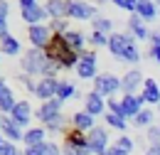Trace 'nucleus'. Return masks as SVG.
<instances>
[{
	"label": "nucleus",
	"mask_w": 160,
	"mask_h": 155,
	"mask_svg": "<svg viewBox=\"0 0 160 155\" xmlns=\"http://www.w3.org/2000/svg\"><path fill=\"white\" fill-rule=\"evenodd\" d=\"M44 54H47V59H52L59 69H77L79 57H81L79 52H74V49L64 42L62 35H52L49 44L44 47Z\"/></svg>",
	"instance_id": "nucleus-1"
},
{
	"label": "nucleus",
	"mask_w": 160,
	"mask_h": 155,
	"mask_svg": "<svg viewBox=\"0 0 160 155\" xmlns=\"http://www.w3.org/2000/svg\"><path fill=\"white\" fill-rule=\"evenodd\" d=\"M47 62H49V59H47V54H44V49L30 47V49L20 57V67H22V72H25L27 77H40L42 79Z\"/></svg>",
	"instance_id": "nucleus-2"
},
{
	"label": "nucleus",
	"mask_w": 160,
	"mask_h": 155,
	"mask_svg": "<svg viewBox=\"0 0 160 155\" xmlns=\"http://www.w3.org/2000/svg\"><path fill=\"white\" fill-rule=\"evenodd\" d=\"M18 8H20V18L25 20L30 27H32V25H44V20L49 18L47 10H44V5L37 2V0H20Z\"/></svg>",
	"instance_id": "nucleus-3"
},
{
	"label": "nucleus",
	"mask_w": 160,
	"mask_h": 155,
	"mask_svg": "<svg viewBox=\"0 0 160 155\" xmlns=\"http://www.w3.org/2000/svg\"><path fill=\"white\" fill-rule=\"evenodd\" d=\"M77 77L89 81V79H96L99 72H96V49H84L79 57V64H77Z\"/></svg>",
	"instance_id": "nucleus-4"
},
{
	"label": "nucleus",
	"mask_w": 160,
	"mask_h": 155,
	"mask_svg": "<svg viewBox=\"0 0 160 155\" xmlns=\"http://www.w3.org/2000/svg\"><path fill=\"white\" fill-rule=\"evenodd\" d=\"M94 91L101 94L103 98H111L121 91V79L113 77V74H99L94 79Z\"/></svg>",
	"instance_id": "nucleus-5"
},
{
	"label": "nucleus",
	"mask_w": 160,
	"mask_h": 155,
	"mask_svg": "<svg viewBox=\"0 0 160 155\" xmlns=\"http://www.w3.org/2000/svg\"><path fill=\"white\" fill-rule=\"evenodd\" d=\"M143 103H145L143 94H123L121 96V116L126 121H133L143 111Z\"/></svg>",
	"instance_id": "nucleus-6"
},
{
	"label": "nucleus",
	"mask_w": 160,
	"mask_h": 155,
	"mask_svg": "<svg viewBox=\"0 0 160 155\" xmlns=\"http://www.w3.org/2000/svg\"><path fill=\"white\" fill-rule=\"evenodd\" d=\"M86 140H89V153L94 155H103L108 150V131L103 126H96L94 131L86 133Z\"/></svg>",
	"instance_id": "nucleus-7"
},
{
	"label": "nucleus",
	"mask_w": 160,
	"mask_h": 155,
	"mask_svg": "<svg viewBox=\"0 0 160 155\" xmlns=\"http://www.w3.org/2000/svg\"><path fill=\"white\" fill-rule=\"evenodd\" d=\"M67 18L72 20H94L96 15V5L91 2H81V0H69L67 2Z\"/></svg>",
	"instance_id": "nucleus-8"
},
{
	"label": "nucleus",
	"mask_w": 160,
	"mask_h": 155,
	"mask_svg": "<svg viewBox=\"0 0 160 155\" xmlns=\"http://www.w3.org/2000/svg\"><path fill=\"white\" fill-rule=\"evenodd\" d=\"M27 39H30V44L35 49H44L49 44V39H52L49 25H32V27H27Z\"/></svg>",
	"instance_id": "nucleus-9"
},
{
	"label": "nucleus",
	"mask_w": 160,
	"mask_h": 155,
	"mask_svg": "<svg viewBox=\"0 0 160 155\" xmlns=\"http://www.w3.org/2000/svg\"><path fill=\"white\" fill-rule=\"evenodd\" d=\"M35 116H37V121H40L42 126H47V123H52L54 118L62 116V101L59 98H52V101H44L40 108L35 111Z\"/></svg>",
	"instance_id": "nucleus-10"
},
{
	"label": "nucleus",
	"mask_w": 160,
	"mask_h": 155,
	"mask_svg": "<svg viewBox=\"0 0 160 155\" xmlns=\"http://www.w3.org/2000/svg\"><path fill=\"white\" fill-rule=\"evenodd\" d=\"M133 39H136V37H133L128 30H126V32H113V35H108V52L121 62L126 44H128V42H133Z\"/></svg>",
	"instance_id": "nucleus-11"
},
{
	"label": "nucleus",
	"mask_w": 160,
	"mask_h": 155,
	"mask_svg": "<svg viewBox=\"0 0 160 155\" xmlns=\"http://www.w3.org/2000/svg\"><path fill=\"white\" fill-rule=\"evenodd\" d=\"M57 86H59V79H40L37 86H35V96L40 98L42 103L52 101V98H57Z\"/></svg>",
	"instance_id": "nucleus-12"
},
{
	"label": "nucleus",
	"mask_w": 160,
	"mask_h": 155,
	"mask_svg": "<svg viewBox=\"0 0 160 155\" xmlns=\"http://www.w3.org/2000/svg\"><path fill=\"white\" fill-rule=\"evenodd\" d=\"M84 111L89 113V116H103L106 113V98L101 96V94H96V91H89L86 94V98H84Z\"/></svg>",
	"instance_id": "nucleus-13"
},
{
	"label": "nucleus",
	"mask_w": 160,
	"mask_h": 155,
	"mask_svg": "<svg viewBox=\"0 0 160 155\" xmlns=\"http://www.w3.org/2000/svg\"><path fill=\"white\" fill-rule=\"evenodd\" d=\"M0 136H2V138H8L10 143H15V145H18L22 138H25V131H22V128H20V126H18V123H15V121H12L10 116H2Z\"/></svg>",
	"instance_id": "nucleus-14"
},
{
	"label": "nucleus",
	"mask_w": 160,
	"mask_h": 155,
	"mask_svg": "<svg viewBox=\"0 0 160 155\" xmlns=\"http://www.w3.org/2000/svg\"><path fill=\"white\" fill-rule=\"evenodd\" d=\"M143 72L140 69H131V72H126L123 79H121V91L123 94H136L138 91V86H143Z\"/></svg>",
	"instance_id": "nucleus-15"
},
{
	"label": "nucleus",
	"mask_w": 160,
	"mask_h": 155,
	"mask_svg": "<svg viewBox=\"0 0 160 155\" xmlns=\"http://www.w3.org/2000/svg\"><path fill=\"white\" fill-rule=\"evenodd\" d=\"M10 118H12L20 128H27L30 121H32V106H30V101H18L15 108H12V113H10Z\"/></svg>",
	"instance_id": "nucleus-16"
},
{
	"label": "nucleus",
	"mask_w": 160,
	"mask_h": 155,
	"mask_svg": "<svg viewBox=\"0 0 160 155\" xmlns=\"http://www.w3.org/2000/svg\"><path fill=\"white\" fill-rule=\"evenodd\" d=\"M15 94H12V89L0 79V113L2 116H10L12 113V108H15Z\"/></svg>",
	"instance_id": "nucleus-17"
},
{
	"label": "nucleus",
	"mask_w": 160,
	"mask_h": 155,
	"mask_svg": "<svg viewBox=\"0 0 160 155\" xmlns=\"http://www.w3.org/2000/svg\"><path fill=\"white\" fill-rule=\"evenodd\" d=\"M126 30H128V32H131L136 39H143V42H145V39H150V30H148V25H145L138 15H131V18H128Z\"/></svg>",
	"instance_id": "nucleus-18"
},
{
	"label": "nucleus",
	"mask_w": 160,
	"mask_h": 155,
	"mask_svg": "<svg viewBox=\"0 0 160 155\" xmlns=\"http://www.w3.org/2000/svg\"><path fill=\"white\" fill-rule=\"evenodd\" d=\"M62 37H64V42H67V44H69L74 52H79V54L84 52V44L89 42V35H84L81 30H67Z\"/></svg>",
	"instance_id": "nucleus-19"
},
{
	"label": "nucleus",
	"mask_w": 160,
	"mask_h": 155,
	"mask_svg": "<svg viewBox=\"0 0 160 155\" xmlns=\"http://www.w3.org/2000/svg\"><path fill=\"white\" fill-rule=\"evenodd\" d=\"M64 143H67V145H74V148H79V150H89L86 133H81L77 128H67V131H64Z\"/></svg>",
	"instance_id": "nucleus-20"
},
{
	"label": "nucleus",
	"mask_w": 160,
	"mask_h": 155,
	"mask_svg": "<svg viewBox=\"0 0 160 155\" xmlns=\"http://www.w3.org/2000/svg\"><path fill=\"white\" fill-rule=\"evenodd\" d=\"M67 2L69 0H47L44 10H47L49 20H67Z\"/></svg>",
	"instance_id": "nucleus-21"
},
{
	"label": "nucleus",
	"mask_w": 160,
	"mask_h": 155,
	"mask_svg": "<svg viewBox=\"0 0 160 155\" xmlns=\"http://www.w3.org/2000/svg\"><path fill=\"white\" fill-rule=\"evenodd\" d=\"M72 128H77L81 133L94 131V128H96V126H94V116H89L86 111H77V113L72 116Z\"/></svg>",
	"instance_id": "nucleus-22"
},
{
	"label": "nucleus",
	"mask_w": 160,
	"mask_h": 155,
	"mask_svg": "<svg viewBox=\"0 0 160 155\" xmlns=\"http://www.w3.org/2000/svg\"><path fill=\"white\" fill-rule=\"evenodd\" d=\"M136 15L143 22H150V20L158 18V2H150V0H140L136 5Z\"/></svg>",
	"instance_id": "nucleus-23"
},
{
	"label": "nucleus",
	"mask_w": 160,
	"mask_h": 155,
	"mask_svg": "<svg viewBox=\"0 0 160 155\" xmlns=\"http://www.w3.org/2000/svg\"><path fill=\"white\" fill-rule=\"evenodd\" d=\"M143 98H145V103H160V86L155 79H145L143 81Z\"/></svg>",
	"instance_id": "nucleus-24"
},
{
	"label": "nucleus",
	"mask_w": 160,
	"mask_h": 155,
	"mask_svg": "<svg viewBox=\"0 0 160 155\" xmlns=\"http://www.w3.org/2000/svg\"><path fill=\"white\" fill-rule=\"evenodd\" d=\"M22 47H20V39L12 37V35H5V37H0V54H8V57H15V54H20Z\"/></svg>",
	"instance_id": "nucleus-25"
},
{
	"label": "nucleus",
	"mask_w": 160,
	"mask_h": 155,
	"mask_svg": "<svg viewBox=\"0 0 160 155\" xmlns=\"http://www.w3.org/2000/svg\"><path fill=\"white\" fill-rule=\"evenodd\" d=\"M44 136H47V131L44 128H27L25 131V138H22V143H25V148H32V145H42V143H47L44 140Z\"/></svg>",
	"instance_id": "nucleus-26"
},
{
	"label": "nucleus",
	"mask_w": 160,
	"mask_h": 155,
	"mask_svg": "<svg viewBox=\"0 0 160 155\" xmlns=\"http://www.w3.org/2000/svg\"><path fill=\"white\" fill-rule=\"evenodd\" d=\"M77 96H79V91H77L74 81L59 79V86H57V98H59L62 103H64V101H69V98H77Z\"/></svg>",
	"instance_id": "nucleus-27"
},
{
	"label": "nucleus",
	"mask_w": 160,
	"mask_h": 155,
	"mask_svg": "<svg viewBox=\"0 0 160 155\" xmlns=\"http://www.w3.org/2000/svg\"><path fill=\"white\" fill-rule=\"evenodd\" d=\"M140 49H138V44H136V39L133 42H128L126 44V49H123V57H121V62H128V64H138L140 62Z\"/></svg>",
	"instance_id": "nucleus-28"
},
{
	"label": "nucleus",
	"mask_w": 160,
	"mask_h": 155,
	"mask_svg": "<svg viewBox=\"0 0 160 155\" xmlns=\"http://www.w3.org/2000/svg\"><path fill=\"white\" fill-rule=\"evenodd\" d=\"M103 121H106V126L108 128H116V131H121V133H126V128H128V121L123 116H118V113H103Z\"/></svg>",
	"instance_id": "nucleus-29"
},
{
	"label": "nucleus",
	"mask_w": 160,
	"mask_h": 155,
	"mask_svg": "<svg viewBox=\"0 0 160 155\" xmlns=\"http://www.w3.org/2000/svg\"><path fill=\"white\" fill-rule=\"evenodd\" d=\"M91 27H94V32H101V35H113V20L108 18H94L91 20Z\"/></svg>",
	"instance_id": "nucleus-30"
},
{
	"label": "nucleus",
	"mask_w": 160,
	"mask_h": 155,
	"mask_svg": "<svg viewBox=\"0 0 160 155\" xmlns=\"http://www.w3.org/2000/svg\"><path fill=\"white\" fill-rule=\"evenodd\" d=\"M153 118H155V111L143 108L138 116L133 118V126H136V128H150V126H153Z\"/></svg>",
	"instance_id": "nucleus-31"
},
{
	"label": "nucleus",
	"mask_w": 160,
	"mask_h": 155,
	"mask_svg": "<svg viewBox=\"0 0 160 155\" xmlns=\"http://www.w3.org/2000/svg\"><path fill=\"white\" fill-rule=\"evenodd\" d=\"M67 128H69V126H67V118H64V113H62L59 118H54L52 123H47V126H44V131H47V133H52V136H54V133H64Z\"/></svg>",
	"instance_id": "nucleus-32"
},
{
	"label": "nucleus",
	"mask_w": 160,
	"mask_h": 155,
	"mask_svg": "<svg viewBox=\"0 0 160 155\" xmlns=\"http://www.w3.org/2000/svg\"><path fill=\"white\" fill-rule=\"evenodd\" d=\"M89 44H91L94 49H99V47H108V35H101V32H94V30H91V35H89Z\"/></svg>",
	"instance_id": "nucleus-33"
},
{
	"label": "nucleus",
	"mask_w": 160,
	"mask_h": 155,
	"mask_svg": "<svg viewBox=\"0 0 160 155\" xmlns=\"http://www.w3.org/2000/svg\"><path fill=\"white\" fill-rule=\"evenodd\" d=\"M0 155H20V150H18L15 143H10L8 138L0 136Z\"/></svg>",
	"instance_id": "nucleus-34"
},
{
	"label": "nucleus",
	"mask_w": 160,
	"mask_h": 155,
	"mask_svg": "<svg viewBox=\"0 0 160 155\" xmlns=\"http://www.w3.org/2000/svg\"><path fill=\"white\" fill-rule=\"evenodd\" d=\"M113 5L118 8V10H123V12H131V15H136V0H113Z\"/></svg>",
	"instance_id": "nucleus-35"
},
{
	"label": "nucleus",
	"mask_w": 160,
	"mask_h": 155,
	"mask_svg": "<svg viewBox=\"0 0 160 155\" xmlns=\"http://www.w3.org/2000/svg\"><path fill=\"white\" fill-rule=\"evenodd\" d=\"M49 30H52V35H64L69 30V25H67V20H49Z\"/></svg>",
	"instance_id": "nucleus-36"
},
{
	"label": "nucleus",
	"mask_w": 160,
	"mask_h": 155,
	"mask_svg": "<svg viewBox=\"0 0 160 155\" xmlns=\"http://www.w3.org/2000/svg\"><path fill=\"white\" fill-rule=\"evenodd\" d=\"M113 145H116V148H121L123 153H128V155H131V150H133V138H128L126 133H123V136H121L118 140L113 143Z\"/></svg>",
	"instance_id": "nucleus-37"
},
{
	"label": "nucleus",
	"mask_w": 160,
	"mask_h": 155,
	"mask_svg": "<svg viewBox=\"0 0 160 155\" xmlns=\"http://www.w3.org/2000/svg\"><path fill=\"white\" fill-rule=\"evenodd\" d=\"M106 111H108V113H118V116H121V98H116V96L106 98Z\"/></svg>",
	"instance_id": "nucleus-38"
},
{
	"label": "nucleus",
	"mask_w": 160,
	"mask_h": 155,
	"mask_svg": "<svg viewBox=\"0 0 160 155\" xmlns=\"http://www.w3.org/2000/svg\"><path fill=\"white\" fill-rule=\"evenodd\" d=\"M145 136H148V140H150V145H160V126H150Z\"/></svg>",
	"instance_id": "nucleus-39"
},
{
	"label": "nucleus",
	"mask_w": 160,
	"mask_h": 155,
	"mask_svg": "<svg viewBox=\"0 0 160 155\" xmlns=\"http://www.w3.org/2000/svg\"><path fill=\"white\" fill-rule=\"evenodd\" d=\"M62 155H91L89 150H79V148H74V145H62Z\"/></svg>",
	"instance_id": "nucleus-40"
},
{
	"label": "nucleus",
	"mask_w": 160,
	"mask_h": 155,
	"mask_svg": "<svg viewBox=\"0 0 160 155\" xmlns=\"http://www.w3.org/2000/svg\"><path fill=\"white\" fill-rule=\"evenodd\" d=\"M44 145H47V143H42V145H32V148H25L22 155H44V153H47Z\"/></svg>",
	"instance_id": "nucleus-41"
},
{
	"label": "nucleus",
	"mask_w": 160,
	"mask_h": 155,
	"mask_svg": "<svg viewBox=\"0 0 160 155\" xmlns=\"http://www.w3.org/2000/svg\"><path fill=\"white\" fill-rule=\"evenodd\" d=\"M20 84L27 89V91H32L35 94V86H37V81H32V77H27V74H20Z\"/></svg>",
	"instance_id": "nucleus-42"
},
{
	"label": "nucleus",
	"mask_w": 160,
	"mask_h": 155,
	"mask_svg": "<svg viewBox=\"0 0 160 155\" xmlns=\"http://www.w3.org/2000/svg\"><path fill=\"white\" fill-rule=\"evenodd\" d=\"M8 15H10V2L0 0V18H5V20H8Z\"/></svg>",
	"instance_id": "nucleus-43"
},
{
	"label": "nucleus",
	"mask_w": 160,
	"mask_h": 155,
	"mask_svg": "<svg viewBox=\"0 0 160 155\" xmlns=\"http://www.w3.org/2000/svg\"><path fill=\"white\" fill-rule=\"evenodd\" d=\"M5 35H10V30H8V20L0 18V37H5Z\"/></svg>",
	"instance_id": "nucleus-44"
},
{
	"label": "nucleus",
	"mask_w": 160,
	"mask_h": 155,
	"mask_svg": "<svg viewBox=\"0 0 160 155\" xmlns=\"http://www.w3.org/2000/svg\"><path fill=\"white\" fill-rule=\"evenodd\" d=\"M103 155H128V153H123V150H121V148H116V145H108V150H106Z\"/></svg>",
	"instance_id": "nucleus-45"
},
{
	"label": "nucleus",
	"mask_w": 160,
	"mask_h": 155,
	"mask_svg": "<svg viewBox=\"0 0 160 155\" xmlns=\"http://www.w3.org/2000/svg\"><path fill=\"white\" fill-rule=\"evenodd\" d=\"M150 42H153V47H160V30L158 32H150Z\"/></svg>",
	"instance_id": "nucleus-46"
},
{
	"label": "nucleus",
	"mask_w": 160,
	"mask_h": 155,
	"mask_svg": "<svg viewBox=\"0 0 160 155\" xmlns=\"http://www.w3.org/2000/svg\"><path fill=\"white\" fill-rule=\"evenodd\" d=\"M145 155H160V145H150V148H148V153Z\"/></svg>",
	"instance_id": "nucleus-47"
},
{
	"label": "nucleus",
	"mask_w": 160,
	"mask_h": 155,
	"mask_svg": "<svg viewBox=\"0 0 160 155\" xmlns=\"http://www.w3.org/2000/svg\"><path fill=\"white\" fill-rule=\"evenodd\" d=\"M0 126H2V113H0Z\"/></svg>",
	"instance_id": "nucleus-48"
},
{
	"label": "nucleus",
	"mask_w": 160,
	"mask_h": 155,
	"mask_svg": "<svg viewBox=\"0 0 160 155\" xmlns=\"http://www.w3.org/2000/svg\"><path fill=\"white\" fill-rule=\"evenodd\" d=\"M158 113H160V103H158Z\"/></svg>",
	"instance_id": "nucleus-49"
},
{
	"label": "nucleus",
	"mask_w": 160,
	"mask_h": 155,
	"mask_svg": "<svg viewBox=\"0 0 160 155\" xmlns=\"http://www.w3.org/2000/svg\"><path fill=\"white\" fill-rule=\"evenodd\" d=\"M158 8H160V2H158Z\"/></svg>",
	"instance_id": "nucleus-50"
},
{
	"label": "nucleus",
	"mask_w": 160,
	"mask_h": 155,
	"mask_svg": "<svg viewBox=\"0 0 160 155\" xmlns=\"http://www.w3.org/2000/svg\"><path fill=\"white\" fill-rule=\"evenodd\" d=\"M20 155H22V153H20Z\"/></svg>",
	"instance_id": "nucleus-51"
}]
</instances>
